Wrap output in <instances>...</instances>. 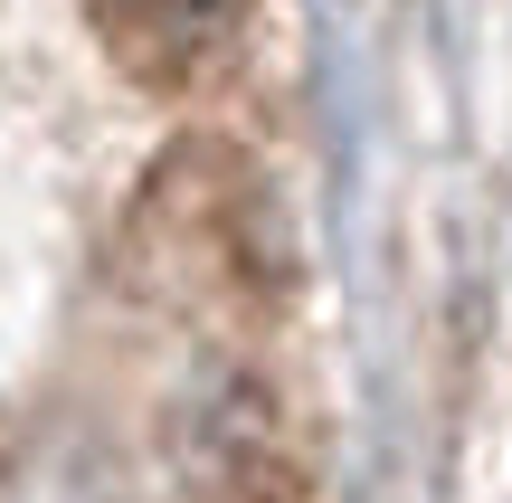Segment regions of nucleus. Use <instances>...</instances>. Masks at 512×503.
Segmentation results:
<instances>
[{"mask_svg":"<svg viewBox=\"0 0 512 503\" xmlns=\"http://www.w3.org/2000/svg\"><path fill=\"white\" fill-rule=\"evenodd\" d=\"M86 10H95V38H105L133 76L171 86V76L209 67V57L238 38L247 0H86Z\"/></svg>","mask_w":512,"mask_h":503,"instance_id":"f257e3e1","label":"nucleus"}]
</instances>
